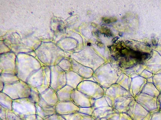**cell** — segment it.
Here are the masks:
<instances>
[{
	"instance_id": "1",
	"label": "cell",
	"mask_w": 161,
	"mask_h": 120,
	"mask_svg": "<svg viewBox=\"0 0 161 120\" xmlns=\"http://www.w3.org/2000/svg\"><path fill=\"white\" fill-rule=\"evenodd\" d=\"M108 105L119 112H126L131 102L135 100L130 92L117 84L107 88L105 94Z\"/></svg>"
},
{
	"instance_id": "2",
	"label": "cell",
	"mask_w": 161,
	"mask_h": 120,
	"mask_svg": "<svg viewBox=\"0 0 161 120\" xmlns=\"http://www.w3.org/2000/svg\"><path fill=\"white\" fill-rule=\"evenodd\" d=\"M126 114L132 120H149L151 113L134 100L129 105Z\"/></svg>"
},
{
	"instance_id": "3",
	"label": "cell",
	"mask_w": 161,
	"mask_h": 120,
	"mask_svg": "<svg viewBox=\"0 0 161 120\" xmlns=\"http://www.w3.org/2000/svg\"><path fill=\"white\" fill-rule=\"evenodd\" d=\"M134 98L136 102L150 113L159 112L158 108L157 98L140 92L136 95Z\"/></svg>"
},
{
	"instance_id": "4",
	"label": "cell",
	"mask_w": 161,
	"mask_h": 120,
	"mask_svg": "<svg viewBox=\"0 0 161 120\" xmlns=\"http://www.w3.org/2000/svg\"><path fill=\"white\" fill-rule=\"evenodd\" d=\"M95 99L79 91L72 98V101L80 108L93 106Z\"/></svg>"
},
{
	"instance_id": "5",
	"label": "cell",
	"mask_w": 161,
	"mask_h": 120,
	"mask_svg": "<svg viewBox=\"0 0 161 120\" xmlns=\"http://www.w3.org/2000/svg\"><path fill=\"white\" fill-rule=\"evenodd\" d=\"M119 112L117 110L110 106L102 107L95 108L92 116L96 120H100L103 118H106L110 114Z\"/></svg>"
},
{
	"instance_id": "6",
	"label": "cell",
	"mask_w": 161,
	"mask_h": 120,
	"mask_svg": "<svg viewBox=\"0 0 161 120\" xmlns=\"http://www.w3.org/2000/svg\"><path fill=\"white\" fill-rule=\"evenodd\" d=\"M141 92L147 94L156 98H158L161 93L156 87L152 83L146 84Z\"/></svg>"
},
{
	"instance_id": "7",
	"label": "cell",
	"mask_w": 161,
	"mask_h": 120,
	"mask_svg": "<svg viewBox=\"0 0 161 120\" xmlns=\"http://www.w3.org/2000/svg\"><path fill=\"white\" fill-rule=\"evenodd\" d=\"M107 120H132L125 112H116L110 114L106 118Z\"/></svg>"
},
{
	"instance_id": "8",
	"label": "cell",
	"mask_w": 161,
	"mask_h": 120,
	"mask_svg": "<svg viewBox=\"0 0 161 120\" xmlns=\"http://www.w3.org/2000/svg\"><path fill=\"white\" fill-rule=\"evenodd\" d=\"M93 106L95 108H102V107L110 106L108 105L104 95L102 98L95 99Z\"/></svg>"
},
{
	"instance_id": "9",
	"label": "cell",
	"mask_w": 161,
	"mask_h": 120,
	"mask_svg": "<svg viewBox=\"0 0 161 120\" xmlns=\"http://www.w3.org/2000/svg\"><path fill=\"white\" fill-rule=\"evenodd\" d=\"M75 120H96L92 116L78 112L76 113Z\"/></svg>"
},
{
	"instance_id": "10",
	"label": "cell",
	"mask_w": 161,
	"mask_h": 120,
	"mask_svg": "<svg viewBox=\"0 0 161 120\" xmlns=\"http://www.w3.org/2000/svg\"><path fill=\"white\" fill-rule=\"evenodd\" d=\"M95 108L94 107H89V108H80L79 112L86 114V115L92 116Z\"/></svg>"
},
{
	"instance_id": "11",
	"label": "cell",
	"mask_w": 161,
	"mask_h": 120,
	"mask_svg": "<svg viewBox=\"0 0 161 120\" xmlns=\"http://www.w3.org/2000/svg\"><path fill=\"white\" fill-rule=\"evenodd\" d=\"M149 120H161V112H158L151 114Z\"/></svg>"
},
{
	"instance_id": "12",
	"label": "cell",
	"mask_w": 161,
	"mask_h": 120,
	"mask_svg": "<svg viewBox=\"0 0 161 120\" xmlns=\"http://www.w3.org/2000/svg\"><path fill=\"white\" fill-rule=\"evenodd\" d=\"M96 44H97V45L98 46L99 48H103L104 47V45H103V43L101 42H97V43Z\"/></svg>"
},
{
	"instance_id": "13",
	"label": "cell",
	"mask_w": 161,
	"mask_h": 120,
	"mask_svg": "<svg viewBox=\"0 0 161 120\" xmlns=\"http://www.w3.org/2000/svg\"><path fill=\"white\" fill-rule=\"evenodd\" d=\"M158 100L159 103H160V111H159V112H161V92L160 94V95H159V96L158 97Z\"/></svg>"
},
{
	"instance_id": "14",
	"label": "cell",
	"mask_w": 161,
	"mask_h": 120,
	"mask_svg": "<svg viewBox=\"0 0 161 120\" xmlns=\"http://www.w3.org/2000/svg\"><path fill=\"white\" fill-rule=\"evenodd\" d=\"M119 37H116L115 38H114V39L113 40V42H116V41H117V40H118V39H119Z\"/></svg>"
},
{
	"instance_id": "15",
	"label": "cell",
	"mask_w": 161,
	"mask_h": 120,
	"mask_svg": "<svg viewBox=\"0 0 161 120\" xmlns=\"http://www.w3.org/2000/svg\"><path fill=\"white\" fill-rule=\"evenodd\" d=\"M126 44H133V42H132V41H126Z\"/></svg>"
},
{
	"instance_id": "16",
	"label": "cell",
	"mask_w": 161,
	"mask_h": 120,
	"mask_svg": "<svg viewBox=\"0 0 161 120\" xmlns=\"http://www.w3.org/2000/svg\"><path fill=\"white\" fill-rule=\"evenodd\" d=\"M119 35H120V37H122L123 35V33L122 32H120V33H119Z\"/></svg>"
},
{
	"instance_id": "17",
	"label": "cell",
	"mask_w": 161,
	"mask_h": 120,
	"mask_svg": "<svg viewBox=\"0 0 161 120\" xmlns=\"http://www.w3.org/2000/svg\"><path fill=\"white\" fill-rule=\"evenodd\" d=\"M92 25H93V26L95 27V28H96V26H97V25H96V24L95 23H92Z\"/></svg>"
},
{
	"instance_id": "18",
	"label": "cell",
	"mask_w": 161,
	"mask_h": 120,
	"mask_svg": "<svg viewBox=\"0 0 161 120\" xmlns=\"http://www.w3.org/2000/svg\"><path fill=\"white\" fill-rule=\"evenodd\" d=\"M87 45L89 46H90L92 45V44L90 43H87Z\"/></svg>"
},
{
	"instance_id": "19",
	"label": "cell",
	"mask_w": 161,
	"mask_h": 120,
	"mask_svg": "<svg viewBox=\"0 0 161 120\" xmlns=\"http://www.w3.org/2000/svg\"><path fill=\"white\" fill-rule=\"evenodd\" d=\"M110 47V46H108V48H109V49H110V51H111V52L112 53V51L111 49V48H110V47Z\"/></svg>"
},
{
	"instance_id": "20",
	"label": "cell",
	"mask_w": 161,
	"mask_h": 120,
	"mask_svg": "<svg viewBox=\"0 0 161 120\" xmlns=\"http://www.w3.org/2000/svg\"><path fill=\"white\" fill-rule=\"evenodd\" d=\"M100 120H107L106 119V118H102V119H101Z\"/></svg>"
},
{
	"instance_id": "21",
	"label": "cell",
	"mask_w": 161,
	"mask_h": 120,
	"mask_svg": "<svg viewBox=\"0 0 161 120\" xmlns=\"http://www.w3.org/2000/svg\"><path fill=\"white\" fill-rule=\"evenodd\" d=\"M92 35H93V36H94V35H95V33L94 32H92Z\"/></svg>"
}]
</instances>
